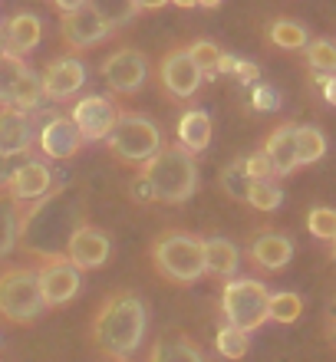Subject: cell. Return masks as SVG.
I'll list each match as a JSON object with an SVG mask.
<instances>
[{"mask_svg":"<svg viewBox=\"0 0 336 362\" xmlns=\"http://www.w3.org/2000/svg\"><path fill=\"white\" fill-rule=\"evenodd\" d=\"M50 188H53V172H50V165L40 162V158H30V162L17 165L13 175H10V181L4 185V191L17 201L20 208L30 204V201L43 198Z\"/></svg>","mask_w":336,"mask_h":362,"instance_id":"2e32d148","label":"cell"},{"mask_svg":"<svg viewBox=\"0 0 336 362\" xmlns=\"http://www.w3.org/2000/svg\"><path fill=\"white\" fill-rule=\"evenodd\" d=\"M37 270L33 267H4L0 270V316L7 323H33L43 313Z\"/></svg>","mask_w":336,"mask_h":362,"instance_id":"52a82bcc","label":"cell"},{"mask_svg":"<svg viewBox=\"0 0 336 362\" xmlns=\"http://www.w3.org/2000/svg\"><path fill=\"white\" fill-rule=\"evenodd\" d=\"M119 105L109 99V95H83L76 105H73V125H76V132L83 135V142H103L109 139L112 132L115 119H119Z\"/></svg>","mask_w":336,"mask_h":362,"instance_id":"30bf717a","label":"cell"},{"mask_svg":"<svg viewBox=\"0 0 336 362\" xmlns=\"http://www.w3.org/2000/svg\"><path fill=\"white\" fill-rule=\"evenodd\" d=\"M224 0H198V7H208V10H214V7H221Z\"/></svg>","mask_w":336,"mask_h":362,"instance_id":"ee69618b","label":"cell"},{"mask_svg":"<svg viewBox=\"0 0 336 362\" xmlns=\"http://www.w3.org/2000/svg\"><path fill=\"white\" fill-rule=\"evenodd\" d=\"M320 79V93H323V99H327L330 105H336V73L333 76H317Z\"/></svg>","mask_w":336,"mask_h":362,"instance_id":"f35d334b","label":"cell"},{"mask_svg":"<svg viewBox=\"0 0 336 362\" xmlns=\"http://www.w3.org/2000/svg\"><path fill=\"white\" fill-rule=\"evenodd\" d=\"M152 264L168 284L192 286L204 276V254L202 238L185 230H165L152 244Z\"/></svg>","mask_w":336,"mask_h":362,"instance_id":"277c9868","label":"cell"},{"mask_svg":"<svg viewBox=\"0 0 336 362\" xmlns=\"http://www.w3.org/2000/svg\"><path fill=\"white\" fill-rule=\"evenodd\" d=\"M267 40L280 49H303L310 43V33L303 23H294V20H274L267 27Z\"/></svg>","mask_w":336,"mask_h":362,"instance_id":"4316f807","label":"cell"},{"mask_svg":"<svg viewBox=\"0 0 336 362\" xmlns=\"http://www.w3.org/2000/svg\"><path fill=\"white\" fill-rule=\"evenodd\" d=\"M53 4H57V10H63V13H73V10L86 7L89 0H53Z\"/></svg>","mask_w":336,"mask_h":362,"instance_id":"ab89813d","label":"cell"},{"mask_svg":"<svg viewBox=\"0 0 336 362\" xmlns=\"http://www.w3.org/2000/svg\"><path fill=\"white\" fill-rule=\"evenodd\" d=\"M59 33H63L69 49H79V53H83V49L99 47V43L112 33V27H109L103 17H96L89 7H79V10H73V13H63Z\"/></svg>","mask_w":336,"mask_h":362,"instance_id":"5bb4252c","label":"cell"},{"mask_svg":"<svg viewBox=\"0 0 336 362\" xmlns=\"http://www.w3.org/2000/svg\"><path fill=\"white\" fill-rule=\"evenodd\" d=\"M250 105H254L257 112H274V109H280L277 89L264 86V83H254V89H250Z\"/></svg>","mask_w":336,"mask_h":362,"instance_id":"74e56055","label":"cell"},{"mask_svg":"<svg viewBox=\"0 0 336 362\" xmlns=\"http://www.w3.org/2000/svg\"><path fill=\"white\" fill-rule=\"evenodd\" d=\"M244 201H248L254 211H277L280 201H284V191H280L274 181H250Z\"/></svg>","mask_w":336,"mask_h":362,"instance_id":"d6a6232c","label":"cell"},{"mask_svg":"<svg viewBox=\"0 0 336 362\" xmlns=\"http://www.w3.org/2000/svg\"><path fill=\"white\" fill-rule=\"evenodd\" d=\"M4 53H7V49H4V40H0V57H4Z\"/></svg>","mask_w":336,"mask_h":362,"instance_id":"bcb514c9","label":"cell"},{"mask_svg":"<svg viewBox=\"0 0 336 362\" xmlns=\"http://www.w3.org/2000/svg\"><path fill=\"white\" fill-rule=\"evenodd\" d=\"M96 17H103L109 23V27H122V23H129V20L135 17L132 10V0H89L86 4Z\"/></svg>","mask_w":336,"mask_h":362,"instance_id":"836d02e7","label":"cell"},{"mask_svg":"<svg viewBox=\"0 0 336 362\" xmlns=\"http://www.w3.org/2000/svg\"><path fill=\"white\" fill-rule=\"evenodd\" d=\"M40 103H43V89H40V76L30 69L27 76L17 83V89H13V95H10V109H17V112L30 115L37 112Z\"/></svg>","mask_w":336,"mask_h":362,"instance_id":"f546056e","label":"cell"},{"mask_svg":"<svg viewBox=\"0 0 336 362\" xmlns=\"http://www.w3.org/2000/svg\"><path fill=\"white\" fill-rule=\"evenodd\" d=\"M86 204L73 188H50L43 198L30 201L20 208L17 244L27 250L33 260L63 257L69 238L86 224Z\"/></svg>","mask_w":336,"mask_h":362,"instance_id":"6da1fadb","label":"cell"},{"mask_svg":"<svg viewBox=\"0 0 336 362\" xmlns=\"http://www.w3.org/2000/svg\"><path fill=\"white\" fill-rule=\"evenodd\" d=\"M202 254H204V274L234 276L241 267V254L228 238H202Z\"/></svg>","mask_w":336,"mask_h":362,"instance_id":"603a6c76","label":"cell"},{"mask_svg":"<svg viewBox=\"0 0 336 362\" xmlns=\"http://www.w3.org/2000/svg\"><path fill=\"white\" fill-rule=\"evenodd\" d=\"M267 300L270 290L260 280H228L221 290V316L224 323L241 329V333H254L267 323Z\"/></svg>","mask_w":336,"mask_h":362,"instance_id":"8992f818","label":"cell"},{"mask_svg":"<svg viewBox=\"0 0 336 362\" xmlns=\"http://www.w3.org/2000/svg\"><path fill=\"white\" fill-rule=\"evenodd\" d=\"M300 313H303V296L294 293V290H280V293H270L267 300V320L274 323H297Z\"/></svg>","mask_w":336,"mask_h":362,"instance_id":"83f0119b","label":"cell"},{"mask_svg":"<svg viewBox=\"0 0 336 362\" xmlns=\"http://www.w3.org/2000/svg\"><path fill=\"white\" fill-rule=\"evenodd\" d=\"M168 4H175V7H182V10H192V7H198V0H168Z\"/></svg>","mask_w":336,"mask_h":362,"instance_id":"7bdbcfd3","label":"cell"},{"mask_svg":"<svg viewBox=\"0 0 336 362\" xmlns=\"http://www.w3.org/2000/svg\"><path fill=\"white\" fill-rule=\"evenodd\" d=\"M139 178L149 188V201L158 204H182L198 191V165L182 145H168L139 168Z\"/></svg>","mask_w":336,"mask_h":362,"instance_id":"3957f363","label":"cell"},{"mask_svg":"<svg viewBox=\"0 0 336 362\" xmlns=\"http://www.w3.org/2000/svg\"><path fill=\"white\" fill-rule=\"evenodd\" d=\"M294 129H297V125H290V122L287 125H277V129L264 139V158L270 162L274 175H290V172H297V168H300Z\"/></svg>","mask_w":336,"mask_h":362,"instance_id":"d6986e66","label":"cell"},{"mask_svg":"<svg viewBox=\"0 0 336 362\" xmlns=\"http://www.w3.org/2000/svg\"><path fill=\"white\" fill-rule=\"evenodd\" d=\"M10 175H13V165H10V158L0 155V191H4V185L10 181Z\"/></svg>","mask_w":336,"mask_h":362,"instance_id":"b9f144b4","label":"cell"},{"mask_svg":"<svg viewBox=\"0 0 336 362\" xmlns=\"http://www.w3.org/2000/svg\"><path fill=\"white\" fill-rule=\"evenodd\" d=\"M0 40H4V49H7V53H13V57L23 59L40 47V40H43V23H40L37 13L20 10V13H13V17L4 23Z\"/></svg>","mask_w":336,"mask_h":362,"instance_id":"e0dca14e","label":"cell"},{"mask_svg":"<svg viewBox=\"0 0 336 362\" xmlns=\"http://www.w3.org/2000/svg\"><path fill=\"white\" fill-rule=\"evenodd\" d=\"M17 228H20V204L0 191V257H7L17 247Z\"/></svg>","mask_w":336,"mask_h":362,"instance_id":"d4e9b609","label":"cell"},{"mask_svg":"<svg viewBox=\"0 0 336 362\" xmlns=\"http://www.w3.org/2000/svg\"><path fill=\"white\" fill-rule=\"evenodd\" d=\"M168 0H132V10H162Z\"/></svg>","mask_w":336,"mask_h":362,"instance_id":"60d3db41","label":"cell"},{"mask_svg":"<svg viewBox=\"0 0 336 362\" xmlns=\"http://www.w3.org/2000/svg\"><path fill=\"white\" fill-rule=\"evenodd\" d=\"M145 329H149V310L142 296H135L132 290H115L99 303L89 323V343L109 362H125L142 346Z\"/></svg>","mask_w":336,"mask_h":362,"instance_id":"7a4b0ae2","label":"cell"},{"mask_svg":"<svg viewBox=\"0 0 336 362\" xmlns=\"http://www.w3.org/2000/svg\"><path fill=\"white\" fill-rule=\"evenodd\" d=\"M83 86H86V66H83V59H76V57L50 59L47 66H43V73H40L43 99H53V103L73 99Z\"/></svg>","mask_w":336,"mask_h":362,"instance_id":"8fae6325","label":"cell"},{"mask_svg":"<svg viewBox=\"0 0 336 362\" xmlns=\"http://www.w3.org/2000/svg\"><path fill=\"white\" fill-rule=\"evenodd\" d=\"M250 264L257 270H267V274H277V270H284L294 260V240L284 238V234H274V230H267V234H260V238L250 240Z\"/></svg>","mask_w":336,"mask_h":362,"instance_id":"ac0fdd59","label":"cell"},{"mask_svg":"<svg viewBox=\"0 0 336 362\" xmlns=\"http://www.w3.org/2000/svg\"><path fill=\"white\" fill-rule=\"evenodd\" d=\"M30 73V66L13 53H4L0 57V109H10V95L17 89V83Z\"/></svg>","mask_w":336,"mask_h":362,"instance_id":"f1b7e54d","label":"cell"},{"mask_svg":"<svg viewBox=\"0 0 336 362\" xmlns=\"http://www.w3.org/2000/svg\"><path fill=\"white\" fill-rule=\"evenodd\" d=\"M221 185H224V191H228L231 198H241V201H244V194H248V185H250V181L244 178V172H241V158H238L234 165H228V168H224Z\"/></svg>","mask_w":336,"mask_h":362,"instance_id":"8d00e7d4","label":"cell"},{"mask_svg":"<svg viewBox=\"0 0 336 362\" xmlns=\"http://www.w3.org/2000/svg\"><path fill=\"white\" fill-rule=\"evenodd\" d=\"M214 349L231 362L244 359L248 349H250V333H241V329H234V326L224 323L221 329H218V336H214Z\"/></svg>","mask_w":336,"mask_h":362,"instance_id":"1f68e13d","label":"cell"},{"mask_svg":"<svg viewBox=\"0 0 336 362\" xmlns=\"http://www.w3.org/2000/svg\"><path fill=\"white\" fill-rule=\"evenodd\" d=\"M241 172H244L248 181H274V168H270V162L264 158V152L241 158Z\"/></svg>","mask_w":336,"mask_h":362,"instance_id":"d590c367","label":"cell"},{"mask_svg":"<svg viewBox=\"0 0 336 362\" xmlns=\"http://www.w3.org/2000/svg\"><path fill=\"white\" fill-rule=\"evenodd\" d=\"M202 69L195 66L185 49H168L158 63V86L172 99H192L202 89Z\"/></svg>","mask_w":336,"mask_h":362,"instance_id":"7c38bea8","label":"cell"},{"mask_svg":"<svg viewBox=\"0 0 336 362\" xmlns=\"http://www.w3.org/2000/svg\"><path fill=\"white\" fill-rule=\"evenodd\" d=\"M333 333H336V323H333Z\"/></svg>","mask_w":336,"mask_h":362,"instance_id":"7dc6e473","label":"cell"},{"mask_svg":"<svg viewBox=\"0 0 336 362\" xmlns=\"http://www.w3.org/2000/svg\"><path fill=\"white\" fill-rule=\"evenodd\" d=\"M125 362H129V359H125Z\"/></svg>","mask_w":336,"mask_h":362,"instance_id":"c3c4849f","label":"cell"},{"mask_svg":"<svg viewBox=\"0 0 336 362\" xmlns=\"http://www.w3.org/2000/svg\"><path fill=\"white\" fill-rule=\"evenodd\" d=\"M103 79L106 86L119 95H129V93H139L149 79V57L142 49H132V47H122L115 49L112 57L103 59Z\"/></svg>","mask_w":336,"mask_h":362,"instance_id":"9c48e42d","label":"cell"},{"mask_svg":"<svg viewBox=\"0 0 336 362\" xmlns=\"http://www.w3.org/2000/svg\"><path fill=\"white\" fill-rule=\"evenodd\" d=\"M37 145L50 162H66V158H76L86 142H83V135L76 132V125H73L69 115H50V119H43V125H40Z\"/></svg>","mask_w":336,"mask_h":362,"instance_id":"4fadbf2b","label":"cell"},{"mask_svg":"<svg viewBox=\"0 0 336 362\" xmlns=\"http://www.w3.org/2000/svg\"><path fill=\"white\" fill-rule=\"evenodd\" d=\"M307 230L317 240H333L336 238V211L333 208H313L307 214Z\"/></svg>","mask_w":336,"mask_h":362,"instance_id":"e575fe53","label":"cell"},{"mask_svg":"<svg viewBox=\"0 0 336 362\" xmlns=\"http://www.w3.org/2000/svg\"><path fill=\"white\" fill-rule=\"evenodd\" d=\"M188 59H192L195 66L202 69V76H218V59H221V47L214 43V40H192L188 47H185Z\"/></svg>","mask_w":336,"mask_h":362,"instance_id":"4dcf8cb0","label":"cell"},{"mask_svg":"<svg viewBox=\"0 0 336 362\" xmlns=\"http://www.w3.org/2000/svg\"><path fill=\"white\" fill-rule=\"evenodd\" d=\"M303 57H307V66L317 73V76H333L336 73V40L317 37L303 47Z\"/></svg>","mask_w":336,"mask_h":362,"instance_id":"484cf974","label":"cell"},{"mask_svg":"<svg viewBox=\"0 0 336 362\" xmlns=\"http://www.w3.org/2000/svg\"><path fill=\"white\" fill-rule=\"evenodd\" d=\"M145 362H208V359H204L202 346L195 343L192 336L178 333V329H168V333H162L152 343Z\"/></svg>","mask_w":336,"mask_h":362,"instance_id":"44dd1931","label":"cell"},{"mask_svg":"<svg viewBox=\"0 0 336 362\" xmlns=\"http://www.w3.org/2000/svg\"><path fill=\"white\" fill-rule=\"evenodd\" d=\"M175 132H178V145H182L185 152L202 155L208 148V142H212V115L204 112V109H188V112H182Z\"/></svg>","mask_w":336,"mask_h":362,"instance_id":"7402d4cb","label":"cell"},{"mask_svg":"<svg viewBox=\"0 0 336 362\" xmlns=\"http://www.w3.org/2000/svg\"><path fill=\"white\" fill-rule=\"evenodd\" d=\"M330 257H333V260H336V238H333V240H330Z\"/></svg>","mask_w":336,"mask_h":362,"instance_id":"f6af8a7d","label":"cell"},{"mask_svg":"<svg viewBox=\"0 0 336 362\" xmlns=\"http://www.w3.org/2000/svg\"><path fill=\"white\" fill-rule=\"evenodd\" d=\"M297 139V162L300 165H317L327 155V135L320 132L317 125H297L294 129Z\"/></svg>","mask_w":336,"mask_h":362,"instance_id":"cb8c5ba5","label":"cell"},{"mask_svg":"<svg viewBox=\"0 0 336 362\" xmlns=\"http://www.w3.org/2000/svg\"><path fill=\"white\" fill-rule=\"evenodd\" d=\"M109 152L122 165H135L142 168L149 158L162 152V129L149 119L145 112H119L112 132H109Z\"/></svg>","mask_w":336,"mask_h":362,"instance_id":"5b68a950","label":"cell"},{"mask_svg":"<svg viewBox=\"0 0 336 362\" xmlns=\"http://www.w3.org/2000/svg\"><path fill=\"white\" fill-rule=\"evenodd\" d=\"M33 270H37L40 296H43V306H47V310H53V306H66L69 300L79 293L83 276H79V270L73 267L66 257L40 260Z\"/></svg>","mask_w":336,"mask_h":362,"instance_id":"ba28073f","label":"cell"},{"mask_svg":"<svg viewBox=\"0 0 336 362\" xmlns=\"http://www.w3.org/2000/svg\"><path fill=\"white\" fill-rule=\"evenodd\" d=\"M33 145V129H30V115L17 109H0V155L13 158V155H27Z\"/></svg>","mask_w":336,"mask_h":362,"instance_id":"ffe728a7","label":"cell"},{"mask_svg":"<svg viewBox=\"0 0 336 362\" xmlns=\"http://www.w3.org/2000/svg\"><path fill=\"white\" fill-rule=\"evenodd\" d=\"M109 254H112V244H109L106 234H103L99 228H93V224H83V228L69 238L66 250H63V257H66L76 270L103 267V264L109 260Z\"/></svg>","mask_w":336,"mask_h":362,"instance_id":"9a60e30c","label":"cell"}]
</instances>
